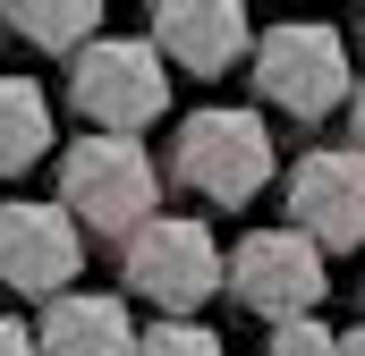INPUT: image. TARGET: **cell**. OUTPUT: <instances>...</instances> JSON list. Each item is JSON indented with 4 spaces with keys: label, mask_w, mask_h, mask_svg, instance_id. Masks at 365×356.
Returning <instances> with one entry per match:
<instances>
[{
    "label": "cell",
    "mask_w": 365,
    "mask_h": 356,
    "mask_svg": "<svg viewBox=\"0 0 365 356\" xmlns=\"http://www.w3.org/2000/svg\"><path fill=\"white\" fill-rule=\"evenodd\" d=\"M280 178V136L264 110H238V102H204L170 127V187L212 204V212H238L255 204Z\"/></svg>",
    "instance_id": "cell-1"
},
{
    "label": "cell",
    "mask_w": 365,
    "mask_h": 356,
    "mask_svg": "<svg viewBox=\"0 0 365 356\" xmlns=\"http://www.w3.org/2000/svg\"><path fill=\"white\" fill-rule=\"evenodd\" d=\"M77 238H128L162 212V162L145 153V136H77L60 153V195H51Z\"/></svg>",
    "instance_id": "cell-2"
},
{
    "label": "cell",
    "mask_w": 365,
    "mask_h": 356,
    "mask_svg": "<svg viewBox=\"0 0 365 356\" xmlns=\"http://www.w3.org/2000/svg\"><path fill=\"white\" fill-rule=\"evenodd\" d=\"M119 288L145 297L162 323H195L221 297V238L204 212H153L119 238Z\"/></svg>",
    "instance_id": "cell-3"
},
{
    "label": "cell",
    "mask_w": 365,
    "mask_h": 356,
    "mask_svg": "<svg viewBox=\"0 0 365 356\" xmlns=\"http://www.w3.org/2000/svg\"><path fill=\"white\" fill-rule=\"evenodd\" d=\"M247 77H255V93H264V110L297 119V127L349 110V85H357V68H349V34H340V26H314V17L264 26L255 51H247Z\"/></svg>",
    "instance_id": "cell-4"
},
{
    "label": "cell",
    "mask_w": 365,
    "mask_h": 356,
    "mask_svg": "<svg viewBox=\"0 0 365 356\" xmlns=\"http://www.w3.org/2000/svg\"><path fill=\"white\" fill-rule=\"evenodd\" d=\"M68 110L86 119V136H145L153 119H170V68L145 34H93L68 60Z\"/></svg>",
    "instance_id": "cell-5"
},
{
    "label": "cell",
    "mask_w": 365,
    "mask_h": 356,
    "mask_svg": "<svg viewBox=\"0 0 365 356\" xmlns=\"http://www.w3.org/2000/svg\"><path fill=\"white\" fill-rule=\"evenodd\" d=\"M221 288H230L247 314H264V323H297V314H323L331 271H323V255L280 221V229H247V238L221 255Z\"/></svg>",
    "instance_id": "cell-6"
},
{
    "label": "cell",
    "mask_w": 365,
    "mask_h": 356,
    "mask_svg": "<svg viewBox=\"0 0 365 356\" xmlns=\"http://www.w3.org/2000/svg\"><path fill=\"white\" fill-rule=\"evenodd\" d=\"M280 212L314 255H349L365 246V153L349 145H314L280 170Z\"/></svg>",
    "instance_id": "cell-7"
},
{
    "label": "cell",
    "mask_w": 365,
    "mask_h": 356,
    "mask_svg": "<svg viewBox=\"0 0 365 356\" xmlns=\"http://www.w3.org/2000/svg\"><path fill=\"white\" fill-rule=\"evenodd\" d=\"M77 271H86V238H77V221L60 204H34V195L0 204V288L9 297L51 305V297L77 288Z\"/></svg>",
    "instance_id": "cell-8"
},
{
    "label": "cell",
    "mask_w": 365,
    "mask_h": 356,
    "mask_svg": "<svg viewBox=\"0 0 365 356\" xmlns=\"http://www.w3.org/2000/svg\"><path fill=\"white\" fill-rule=\"evenodd\" d=\"M145 43H153L162 68H179V77H230V68L255 51V17H247L238 0H153Z\"/></svg>",
    "instance_id": "cell-9"
},
{
    "label": "cell",
    "mask_w": 365,
    "mask_h": 356,
    "mask_svg": "<svg viewBox=\"0 0 365 356\" xmlns=\"http://www.w3.org/2000/svg\"><path fill=\"white\" fill-rule=\"evenodd\" d=\"M34 348L43 356H136V314L110 288H68V297L43 305Z\"/></svg>",
    "instance_id": "cell-10"
},
{
    "label": "cell",
    "mask_w": 365,
    "mask_h": 356,
    "mask_svg": "<svg viewBox=\"0 0 365 356\" xmlns=\"http://www.w3.org/2000/svg\"><path fill=\"white\" fill-rule=\"evenodd\" d=\"M43 153H51V93L0 68V178H26Z\"/></svg>",
    "instance_id": "cell-11"
},
{
    "label": "cell",
    "mask_w": 365,
    "mask_h": 356,
    "mask_svg": "<svg viewBox=\"0 0 365 356\" xmlns=\"http://www.w3.org/2000/svg\"><path fill=\"white\" fill-rule=\"evenodd\" d=\"M0 26H9L17 43L51 51V60H77L93 34H110V26H102V0H17V9H0Z\"/></svg>",
    "instance_id": "cell-12"
},
{
    "label": "cell",
    "mask_w": 365,
    "mask_h": 356,
    "mask_svg": "<svg viewBox=\"0 0 365 356\" xmlns=\"http://www.w3.org/2000/svg\"><path fill=\"white\" fill-rule=\"evenodd\" d=\"M136 356H230V348L204 323H153V331H136Z\"/></svg>",
    "instance_id": "cell-13"
},
{
    "label": "cell",
    "mask_w": 365,
    "mask_h": 356,
    "mask_svg": "<svg viewBox=\"0 0 365 356\" xmlns=\"http://www.w3.org/2000/svg\"><path fill=\"white\" fill-rule=\"evenodd\" d=\"M264 356H331V323H323V314L272 323V348H264Z\"/></svg>",
    "instance_id": "cell-14"
},
{
    "label": "cell",
    "mask_w": 365,
    "mask_h": 356,
    "mask_svg": "<svg viewBox=\"0 0 365 356\" xmlns=\"http://www.w3.org/2000/svg\"><path fill=\"white\" fill-rule=\"evenodd\" d=\"M0 356H43V348H34V323H17V314H0Z\"/></svg>",
    "instance_id": "cell-15"
},
{
    "label": "cell",
    "mask_w": 365,
    "mask_h": 356,
    "mask_svg": "<svg viewBox=\"0 0 365 356\" xmlns=\"http://www.w3.org/2000/svg\"><path fill=\"white\" fill-rule=\"evenodd\" d=\"M349 136H357L349 153H365V77H357V85H349Z\"/></svg>",
    "instance_id": "cell-16"
},
{
    "label": "cell",
    "mask_w": 365,
    "mask_h": 356,
    "mask_svg": "<svg viewBox=\"0 0 365 356\" xmlns=\"http://www.w3.org/2000/svg\"><path fill=\"white\" fill-rule=\"evenodd\" d=\"M331 356H365V323H349V331H331Z\"/></svg>",
    "instance_id": "cell-17"
},
{
    "label": "cell",
    "mask_w": 365,
    "mask_h": 356,
    "mask_svg": "<svg viewBox=\"0 0 365 356\" xmlns=\"http://www.w3.org/2000/svg\"><path fill=\"white\" fill-rule=\"evenodd\" d=\"M357 305H365V280H357ZM357 323H365V314H357Z\"/></svg>",
    "instance_id": "cell-18"
},
{
    "label": "cell",
    "mask_w": 365,
    "mask_h": 356,
    "mask_svg": "<svg viewBox=\"0 0 365 356\" xmlns=\"http://www.w3.org/2000/svg\"><path fill=\"white\" fill-rule=\"evenodd\" d=\"M357 34H365V17H357Z\"/></svg>",
    "instance_id": "cell-19"
}]
</instances>
